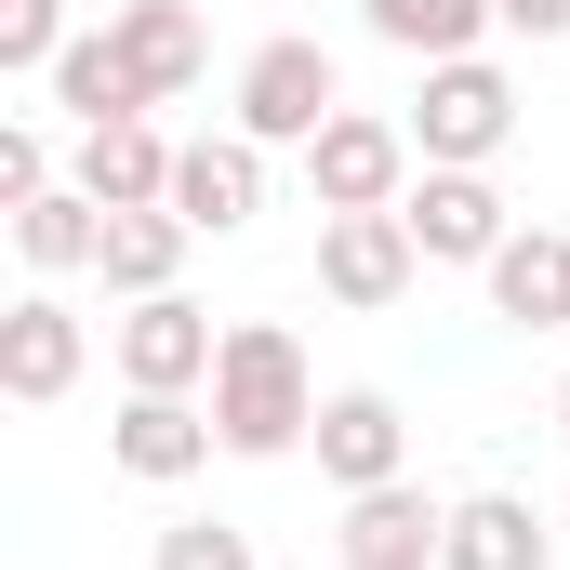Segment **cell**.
I'll return each instance as SVG.
<instances>
[{"mask_svg": "<svg viewBox=\"0 0 570 570\" xmlns=\"http://www.w3.org/2000/svg\"><path fill=\"white\" fill-rule=\"evenodd\" d=\"M213 425L239 464H292L318 438V372L292 345V318H226V358H213Z\"/></svg>", "mask_w": 570, "mask_h": 570, "instance_id": "6da1fadb", "label": "cell"}, {"mask_svg": "<svg viewBox=\"0 0 570 570\" xmlns=\"http://www.w3.org/2000/svg\"><path fill=\"white\" fill-rule=\"evenodd\" d=\"M332 107H345V67H332L305 27H279V40H253V53H239V94H226V120H239L253 146H292V159H305Z\"/></svg>", "mask_w": 570, "mask_h": 570, "instance_id": "7a4b0ae2", "label": "cell"}, {"mask_svg": "<svg viewBox=\"0 0 570 570\" xmlns=\"http://www.w3.org/2000/svg\"><path fill=\"white\" fill-rule=\"evenodd\" d=\"M504 146H518V80H504L491 53L425 67V94H412V159H438V173H491Z\"/></svg>", "mask_w": 570, "mask_h": 570, "instance_id": "3957f363", "label": "cell"}, {"mask_svg": "<svg viewBox=\"0 0 570 570\" xmlns=\"http://www.w3.org/2000/svg\"><path fill=\"white\" fill-rule=\"evenodd\" d=\"M412 120H372V107H332L318 146H305V186H318V213H399L412 199Z\"/></svg>", "mask_w": 570, "mask_h": 570, "instance_id": "277c9868", "label": "cell"}, {"mask_svg": "<svg viewBox=\"0 0 570 570\" xmlns=\"http://www.w3.org/2000/svg\"><path fill=\"white\" fill-rule=\"evenodd\" d=\"M107 358H120V385L134 399H213V358H226V332L186 305V292H146L107 318Z\"/></svg>", "mask_w": 570, "mask_h": 570, "instance_id": "5b68a950", "label": "cell"}, {"mask_svg": "<svg viewBox=\"0 0 570 570\" xmlns=\"http://www.w3.org/2000/svg\"><path fill=\"white\" fill-rule=\"evenodd\" d=\"M332 558H345V570H438V558H451V504H438L425 478L345 491V518H332Z\"/></svg>", "mask_w": 570, "mask_h": 570, "instance_id": "8992f818", "label": "cell"}, {"mask_svg": "<svg viewBox=\"0 0 570 570\" xmlns=\"http://www.w3.org/2000/svg\"><path fill=\"white\" fill-rule=\"evenodd\" d=\"M412 279H425V253H412V213H318V292H332V305L385 318Z\"/></svg>", "mask_w": 570, "mask_h": 570, "instance_id": "52a82bcc", "label": "cell"}, {"mask_svg": "<svg viewBox=\"0 0 570 570\" xmlns=\"http://www.w3.org/2000/svg\"><path fill=\"white\" fill-rule=\"evenodd\" d=\"M80 358H94V332H80V305L40 279V292H13V318H0V399L13 412H53L67 385H80Z\"/></svg>", "mask_w": 570, "mask_h": 570, "instance_id": "ba28073f", "label": "cell"}, {"mask_svg": "<svg viewBox=\"0 0 570 570\" xmlns=\"http://www.w3.org/2000/svg\"><path fill=\"white\" fill-rule=\"evenodd\" d=\"M305 451H318V478H332V491H385V478H412V412H399L385 385H332Z\"/></svg>", "mask_w": 570, "mask_h": 570, "instance_id": "9c48e42d", "label": "cell"}, {"mask_svg": "<svg viewBox=\"0 0 570 570\" xmlns=\"http://www.w3.org/2000/svg\"><path fill=\"white\" fill-rule=\"evenodd\" d=\"M399 213H412V253H425V266H491V253H504V239H518V213H504V186H491V173H412V199H399Z\"/></svg>", "mask_w": 570, "mask_h": 570, "instance_id": "30bf717a", "label": "cell"}, {"mask_svg": "<svg viewBox=\"0 0 570 570\" xmlns=\"http://www.w3.org/2000/svg\"><path fill=\"white\" fill-rule=\"evenodd\" d=\"M213 451H226L213 399H134V385H120V425H107V464H120V478H146V491H186Z\"/></svg>", "mask_w": 570, "mask_h": 570, "instance_id": "8fae6325", "label": "cell"}, {"mask_svg": "<svg viewBox=\"0 0 570 570\" xmlns=\"http://www.w3.org/2000/svg\"><path fill=\"white\" fill-rule=\"evenodd\" d=\"M266 159H279V146H253L239 120H226V134H199L186 159H173V213H186L199 239H239V226L266 213Z\"/></svg>", "mask_w": 570, "mask_h": 570, "instance_id": "7c38bea8", "label": "cell"}, {"mask_svg": "<svg viewBox=\"0 0 570 570\" xmlns=\"http://www.w3.org/2000/svg\"><path fill=\"white\" fill-rule=\"evenodd\" d=\"M173 159H186V146L159 134V120H107V134H80L67 186L107 199V213H159V199H173Z\"/></svg>", "mask_w": 570, "mask_h": 570, "instance_id": "4fadbf2b", "label": "cell"}, {"mask_svg": "<svg viewBox=\"0 0 570 570\" xmlns=\"http://www.w3.org/2000/svg\"><path fill=\"white\" fill-rule=\"evenodd\" d=\"M558 558H570L558 518H531L518 491H464V504H451V558H438V570H558Z\"/></svg>", "mask_w": 570, "mask_h": 570, "instance_id": "5bb4252c", "label": "cell"}, {"mask_svg": "<svg viewBox=\"0 0 570 570\" xmlns=\"http://www.w3.org/2000/svg\"><path fill=\"white\" fill-rule=\"evenodd\" d=\"M53 107H67L80 134H107V120H146V107H159V80L120 53V27H80V40L53 53Z\"/></svg>", "mask_w": 570, "mask_h": 570, "instance_id": "9a60e30c", "label": "cell"}, {"mask_svg": "<svg viewBox=\"0 0 570 570\" xmlns=\"http://www.w3.org/2000/svg\"><path fill=\"white\" fill-rule=\"evenodd\" d=\"M478 279H491V318L504 332H570V239L558 226H518Z\"/></svg>", "mask_w": 570, "mask_h": 570, "instance_id": "2e32d148", "label": "cell"}, {"mask_svg": "<svg viewBox=\"0 0 570 570\" xmlns=\"http://www.w3.org/2000/svg\"><path fill=\"white\" fill-rule=\"evenodd\" d=\"M107 27H120V53H134L146 80H159V107H173V94H199V67H213L199 0H107Z\"/></svg>", "mask_w": 570, "mask_h": 570, "instance_id": "e0dca14e", "label": "cell"}, {"mask_svg": "<svg viewBox=\"0 0 570 570\" xmlns=\"http://www.w3.org/2000/svg\"><path fill=\"white\" fill-rule=\"evenodd\" d=\"M13 253H27V279H80V266H107V199L40 186V199L13 213Z\"/></svg>", "mask_w": 570, "mask_h": 570, "instance_id": "ac0fdd59", "label": "cell"}, {"mask_svg": "<svg viewBox=\"0 0 570 570\" xmlns=\"http://www.w3.org/2000/svg\"><path fill=\"white\" fill-rule=\"evenodd\" d=\"M186 239H199V226H186L173 199H159V213H107V266H94V279L120 292V305H146V292L186 279Z\"/></svg>", "mask_w": 570, "mask_h": 570, "instance_id": "d6986e66", "label": "cell"}, {"mask_svg": "<svg viewBox=\"0 0 570 570\" xmlns=\"http://www.w3.org/2000/svg\"><path fill=\"white\" fill-rule=\"evenodd\" d=\"M358 27L385 53H412V67H451V53L491 40V0H358Z\"/></svg>", "mask_w": 570, "mask_h": 570, "instance_id": "ffe728a7", "label": "cell"}, {"mask_svg": "<svg viewBox=\"0 0 570 570\" xmlns=\"http://www.w3.org/2000/svg\"><path fill=\"white\" fill-rule=\"evenodd\" d=\"M146 570H266V558H253L239 518H173V531L146 544Z\"/></svg>", "mask_w": 570, "mask_h": 570, "instance_id": "44dd1931", "label": "cell"}, {"mask_svg": "<svg viewBox=\"0 0 570 570\" xmlns=\"http://www.w3.org/2000/svg\"><path fill=\"white\" fill-rule=\"evenodd\" d=\"M80 27H67V0H0V67L13 80H53V53H67Z\"/></svg>", "mask_w": 570, "mask_h": 570, "instance_id": "7402d4cb", "label": "cell"}, {"mask_svg": "<svg viewBox=\"0 0 570 570\" xmlns=\"http://www.w3.org/2000/svg\"><path fill=\"white\" fill-rule=\"evenodd\" d=\"M40 186H53V146H40V120H13L0 134V213H27Z\"/></svg>", "mask_w": 570, "mask_h": 570, "instance_id": "603a6c76", "label": "cell"}, {"mask_svg": "<svg viewBox=\"0 0 570 570\" xmlns=\"http://www.w3.org/2000/svg\"><path fill=\"white\" fill-rule=\"evenodd\" d=\"M504 40H570V0H491Z\"/></svg>", "mask_w": 570, "mask_h": 570, "instance_id": "cb8c5ba5", "label": "cell"}, {"mask_svg": "<svg viewBox=\"0 0 570 570\" xmlns=\"http://www.w3.org/2000/svg\"><path fill=\"white\" fill-rule=\"evenodd\" d=\"M558 438H570V385H558Z\"/></svg>", "mask_w": 570, "mask_h": 570, "instance_id": "d4e9b609", "label": "cell"}, {"mask_svg": "<svg viewBox=\"0 0 570 570\" xmlns=\"http://www.w3.org/2000/svg\"><path fill=\"white\" fill-rule=\"evenodd\" d=\"M558 531H570V491H558Z\"/></svg>", "mask_w": 570, "mask_h": 570, "instance_id": "484cf974", "label": "cell"}]
</instances>
